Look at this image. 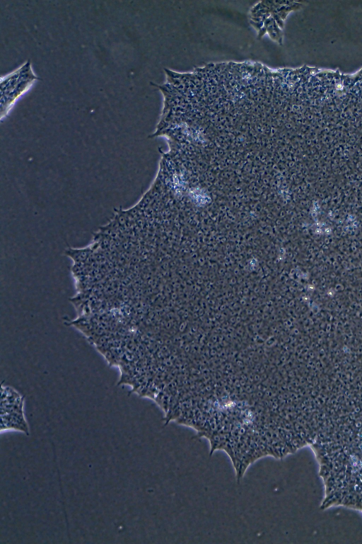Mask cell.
Here are the masks:
<instances>
[{
  "mask_svg": "<svg viewBox=\"0 0 362 544\" xmlns=\"http://www.w3.org/2000/svg\"><path fill=\"white\" fill-rule=\"evenodd\" d=\"M38 79L28 60L1 79V118L6 116L16 101Z\"/></svg>",
  "mask_w": 362,
  "mask_h": 544,
  "instance_id": "obj_1",
  "label": "cell"
},
{
  "mask_svg": "<svg viewBox=\"0 0 362 544\" xmlns=\"http://www.w3.org/2000/svg\"><path fill=\"white\" fill-rule=\"evenodd\" d=\"M1 431L15 430L29 434L23 412H1Z\"/></svg>",
  "mask_w": 362,
  "mask_h": 544,
  "instance_id": "obj_2",
  "label": "cell"
}]
</instances>
